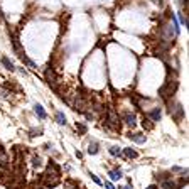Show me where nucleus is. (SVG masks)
<instances>
[{"label": "nucleus", "instance_id": "obj_22", "mask_svg": "<svg viewBox=\"0 0 189 189\" xmlns=\"http://www.w3.org/2000/svg\"><path fill=\"white\" fill-rule=\"evenodd\" d=\"M76 130L80 132V134H86V125H83V123H76Z\"/></svg>", "mask_w": 189, "mask_h": 189}, {"label": "nucleus", "instance_id": "obj_16", "mask_svg": "<svg viewBox=\"0 0 189 189\" xmlns=\"http://www.w3.org/2000/svg\"><path fill=\"white\" fill-rule=\"evenodd\" d=\"M108 176L112 177V181H118V179L122 177V171H120V169H115V171H110V172H108Z\"/></svg>", "mask_w": 189, "mask_h": 189}, {"label": "nucleus", "instance_id": "obj_6", "mask_svg": "<svg viewBox=\"0 0 189 189\" xmlns=\"http://www.w3.org/2000/svg\"><path fill=\"white\" fill-rule=\"evenodd\" d=\"M128 138H130V140H134L135 144H144V142H145V135L144 134H138V132H135V134H128Z\"/></svg>", "mask_w": 189, "mask_h": 189}, {"label": "nucleus", "instance_id": "obj_25", "mask_svg": "<svg viewBox=\"0 0 189 189\" xmlns=\"http://www.w3.org/2000/svg\"><path fill=\"white\" fill-rule=\"evenodd\" d=\"M105 187H106V189H115V187H113V184H112V182H105Z\"/></svg>", "mask_w": 189, "mask_h": 189}, {"label": "nucleus", "instance_id": "obj_10", "mask_svg": "<svg viewBox=\"0 0 189 189\" xmlns=\"http://www.w3.org/2000/svg\"><path fill=\"white\" fill-rule=\"evenodd\" d=\"M19 58H20L22 61L26 62V64L29 66V68H34V69H37V64H36V62H34V61H30V59L27 58L26 54H24V52H19Z\"/></svg>", "mask_w": 189, "mask_h": 189}, {"label": "nucleus", "instance_id": "obj_17", "mask_svg": "<svg viewBox=\"0 0 189 189\" xmlns=\"http://www.w3.org/2000/svg\"><path fill=\"white\" fill-rule=\"evenodd\" d=\"M162 189H177V186L171 179H166V181H162Z\"/></svg>", "mask_w": 189, "mask_h": 189}, {"label": "nucleus", "instance_id": "obj_19", "mask_svg": "<svg viewBox=\"0 0 189 189\" xmlns=\"http://www.w3.org/2000/svg\"><path fill=\"white\" fill-rule=\"evenodd\" d=\"M108 150H110V154H112L113 157H118V155H120V154H122L120 147H116V145H112V147H110Z\"/></svg>", "mask_w": 189, "mask_h": 189}, {"label": "nucleus", "instance_id": "obj_12", "mask_svg": "<svg viewBox=\"0 0 189 189\" xmlns=\"http://www.w3.org/2000/svg\"><path fill=\"white\" fill-rule=\"evenodd\" d=\"M34 112H36V115L39 116L41 120H44V118H46V116H47V113L44 112L42 105H36V106H34Z\"/></svg>", "mask_w": 189, "mask_h": 189}, {"label": "nucleus", "instance_id": "obj_20", "mask_svg": "<svg viewBox=\"0 0 189 189\" xmlns=\"http://www.w3.org/2000/svg\"><path fill=\"white\" fill-rule=\"evenodd\" d=\"M179 22H181V24H182V26H186V27H187V24H189V22H187V17H184V15H182V12H179Z\"/></svg>", "mask_w": 189, "mask_h": 189}, {"label": "nucleus", "instance_id": "obj_28", "mask_svg": "<svg viewBox=\"0 0 189 189\" xmlns=\"http://www.w3.org/2000/svg\"><path fill=\"white\" fill-rule=\"evenodd\" d=\"M118 189H132L130 186H122V187H118Z\"/></svg>", "mask_w": 189, "mask_h": 189}, {"label": "nucleus", "instance_id": "obj_26", "mask_svg": "<svg viewBox=\"0 0 189 189\" xmlns=\"http://www.w3.org/2000/svg\"><path fill=\"white\" fill-rule=\"evenodd\" d=\"M64 189H76V187H73V186H71V182H68V184L64 186Z\"/></svg>", "mask_w": 189, "mask_h": 189}, {"label": "nucleus", "instance_id": "obj_13", "mask_svg": "<svg viewBox=\"0 0 189 189\" xmlns=\"http://www.w3.org/2000/svg\"><path fill=\"white\" fill-rule=\"evenodd\" d=\"M7 164H9V155L0 149V167H7Z\"/></svg>", "mask_w": 189, "mask_h": 189}, {"label": "nucleus", "instance_id": "obj_1", "mask_svg": "<svg viewBox=\"0 0 189 189\" xmlns=\"http://www.w3.org/2000/svg\"><path fill=\"white\" fill-rule=\"evenodd\" d=\"M176 90H177V78H171V76H169L167 80H166V83L160 86L159 96L164 100V102H169V98L174 96Z\"/></svg>", "mask_w": 189, "mask_h": 189}, {"label": "nucleus", "instance_id": "obj_5", "mask_svg": "<svg viewBox=\"0 0 189 189\" xmlns=\"http://www.w3.org/2000/svg\"><path fill=\"white\" fill-rule=\"evenodd\" d=\"M123 122L128 125V127H135V123H137L135 113H123Z\"/></svg>", "mask_w": 189, "mask_h": 189}, {"label": "nucleus", "instance_id": "obj_4", "mask_svg": "<svg viewBox=\"0 0 189 189\" xmlns=\"http://www.w3.org/2000/svg\"><path fill=\"white\" fill-rule=\"evenodd\" d=\"M46 80H47V83H49V86H51L52 90L58 91V80H56L54 73H52L51 69H47L46 71Z\"/></svg>", "mask_w": 189, "mask_h": 189}, {"label": "nucleus", "instance_id": "obj_2", "mask_svg": "<svg viewBox=\"0 0 189 189\" xmlns=\"http://www.w3.org/2000/svg\"><path fill=\"white\" fill-rule=\"evenodd\" d=\"M42 181L46 187H54V186L59 184V167L56 164H49V169L42 176Z\"/></svg>", "mask_w": 189, "mask_h": 189}, {"label": "nucleus", "instance_id": "obj_8", "mask_svg": "<svg viewBox=\"0 0 189 189\" xmlns=\"http://www.w3.org/2000/svg\"><path fill=\"white\" fill-rule=\"evenodd\" d=\"M98 150H100V144L96 140H93V142H90V145H88V154L90 155H94V154H98Z\"/></svg>", "mask_w": 189, "mask_h": 189}, {"label": "nucleus", "instance_id": "obj_7", "mask_svg": "<svg viewBox=\"0 0 189 189\" xmlns=\"http://www.w3.org/2000/svg\"><path fill=\"white\" fill-rule=\"evenodd\" d=\"M108 123L112 125L113 128H118V127H120V120H118V116H116L113 112H108Z\"/></svg>", "mask_w": 189, "mask_h": 189}, {"label": "nucleus", "instance_id": "obj_27", "mask_svg": "<svg viewBox=\"0 0 189 189\" xmlns=\"http://www.w3.org/2000/svg\"><path fill=\"white\" fill-rule=\"evenodd\" d=\"M145 189H157V186H155V184H152V186H149V187H145Z\"/></svg>", "mask_w": 189, "mask_h": 189}, {"label": "nucleus", "instance_id": "obj_15", "mask_svg": "<svg viewBox=\"0 0 189 189\" xmlns=\"http://www.w3.org/2000/svg\"><path fill=\"white\" fill-rule=\"evenodd\" d=\"M142 127L145 128V130H152L154 128V123H152V120H150L149 116H145V118L142 120Z\"/></svg>", "mask_w": 189, "mask_h": 189}, {"label": "nucleus", "instance_id": "obj_24", "mask_svg": "<svg viewBox=\"0 0 189 189\" xmlns=\"http://www.w3.org/2000/svg\"><path fill=\"white\" fill-rule=\"evenodd\" d=\"M90 176H91V179H93V181L96 182V184H102V181H100V179L96 177V176H94V174H91V172H90Z\"/></svg>", "mask_w": 189, "mask_h": 189}, {"label": "nucleus", "instance_id": "obj_14", "mask_svg": "<svg viewBox=\"0 0 189 189\" xmlns=\"http://www.w3.org/2000/svg\"><path fill=\"white\" fill-rule=\"evenodd\" d=\"M123 154H125V157H128V159H137L138 157V152L134 150V149H125Z\"/></svg>", "mask_w": 189, "mask_h": 189}, {"label": "nucleus", "instance_id": "obj_21", "mask_svg": "<svg viewBox=\"0 0 189 189\" xmlns=\"http://www.w3.org/2000/svg\"><path fill=\"white\" fill-rule=\"evenodd\" d=\"M9 94H10V91H9V90L0 88V98H9Z\"/></svg>", "mask_w": 189, "mask_h": 189}, {"label": "nucleus", "instance_id": "obj_18", "mask_svg": "<svg viewBox=\"0 0 189 189\" xmlns=\"http://www.w3.org/2000/svg\"><path fill=\"white\" fill-rule=\"evenodd\" d=\"M56 122H58L59 125H66V116H64V113L56 112Z\"/></svg>", "mask_w": 189, "mask_h": 189}, {"label": "nucleus", "instance_id": "obj_3", "mask_svg": "<svg viewBox=\"0 0 189 189\" xmlns=\"http://www.w3.org/2000/svg\"><path fill=\"white\" fill-rule=\"evenodd\" d=\"M169 113H171V116L177 123L184 118V108H182V105H179V103H169Z\"/></svg>", "mask_w": 189, "mask_h": 189}, {"label": "nucleus", "instance_id": "obj_23", "mask_svg": "<svg viewBox=\"0 0 189 189\" xmlns=\"http://www.w3.org/2000/svg\"><path fill=\"white\" fill-rule=\"evenodd\" d=\"M41 157H32V166L34 167H41Z\"/></svg>", "mask_w": 189, "mask_h": 189}, {"label": "nucleus", "instance_id": "obj_9", "mask_svg": "<svg viewBox=\"0 0 189 189\" xmlns=\"http://www.w3.org/2000/svg\"><path fill=\"white\" fill-rule=\"evenodd\" d=\"M160 116H162V112H160V108H154L152 112H149V118L152 122H159Z\"/></svg>", "mask_w": 189, "mask_h": 189}, {"label": "nucleus", "instance_id": "obj_11", "mask_svg": "<svg viewBox=\"0 0 189 189\" xmlns=\"http://www.w3.org/2000/svg\"><path fill=\"white\" fill-rule=\"evenodd\" d=\"M2 64H4V66H5V69H9V71H15V69H17V68L14 66V62H12L9 58H5V56L2 58Z\"/></svg>", "mask_w": 189, "mask_h": 189}]
</instances>
